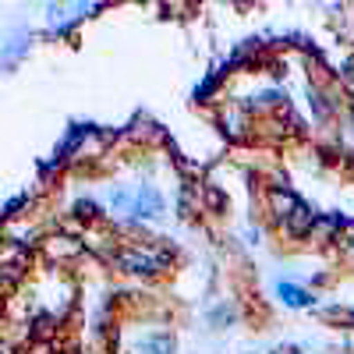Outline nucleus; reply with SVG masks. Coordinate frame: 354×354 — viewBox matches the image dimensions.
<instances>
[{
	"label": "nucleus",
	"instance_id": "nucleus-1",
	"mask_svg": "<svg viewBox=\"0 0 354 354\" xmlns=\"http://www.w3.org/2000/svg\"><path fill=\"white\" fill-rule=\"evenodd\" d=\"M277 290H280V298H283L290 308H308V305H312V294L301 290V287H294V283H280Z\"/></svg>",
	"mask_w": 354,
	"mask_h": 354
}]
</instances>
